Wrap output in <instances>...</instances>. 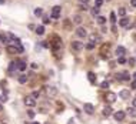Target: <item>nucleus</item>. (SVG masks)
Listing matches in <instances>:
<instances>
[{
	"instance_id": "1",
	"label": "nucleus",
	"mask_w": 136,
	"mask_h": 124,
	"mask_svg": "<svg viewBox=\"0 0 136 124\" xmlns=\"http://www.w3.org/2000/svg\"><path fill=\"white\" fill-rule=\"evenodd\" d=\"M60 10H62V7H60V6H55V7L52 9V19L57 20V19L60 17Z\"/></svg>"
},
{
	"instance_id": "2",
	"label": "nucleus",
	"mask_w": 136,
	"mask_h": 124,
	"mask_svg": "<svg viewBox=\"0 0 136 124\" xmlns=\"http://www.w3.org/2000/svg\"><path fill=\"white\" fill-rule=\"evenodd\" d=\"M76 36L77 37H80V39H85L86 36H87V31H86V29L85 27H77L76 29Z\"/></svg>"
},
{
	"instance_id": "3",
	"label": "nucleus",
	"mask_w": 136,
	"mask_h": 124,
	"mask_svg": "<svg viewBox=\"0 0 136 124\" xmlns=\"http://www.w3.org/2000/svg\"><path fill=\"white\" fill-rule=\"evenodd\" d=\"M125 116H126V113H125V111H122V110L115 111V114H113V117H115L116 121H123V120H125Z\"/></svg>"
},
{
	"instance_id": "4",
	"label": "nucleus",
	"mask_w": 136,
	"mask_h": 124,
	"mask_svg": "<svg viewBox=\"0 0 136 124\" xmlns=\"http://www.w3.org/2000/svg\"><path fill=\"white\" fill-rule=\"evenodd\" d=\"M7 53L17 54V53H22V50H20V47H17V46H7Z\"/></svg>"
},
{
	"instance_id": "5",
	"label": "nucleus",
	"mask_w": 136,
	"mask_h": 124,
	"mask_svg": "<svg viewBox=\"0 0 136 124\" xmlns=\"http://www.w3.org/2000/svg\"><path fill=\"white\" fill-rule=\"evenodd\" d=\"M72 49L76 50V51H80L83 49V43H82V41H77V40H76V41H72Z\"/></svg>"
},
{
	"instance_id": "6",
	"label": "nucleus",
	"mask_w": 136,
	"mask_h": 124,
	"mask_svg": "<svg viewBox=\"0 0 136 124\" xmlns=\"http://www.w3.org/2000/svg\"><path fill=\"white\" fill-rule=\"evenodd\" d=\"M83 110H85L87 114H93V111H95V107H93V104H89V103H86L85 106H83Z\"/></svg>"
},
{
	"instance_id": "7",
	"label": "nucleus",
	"mask_w": 136,
	"mask_h": 124,
	"mask_svg": "<svg viewBox=\"0 0 136 124\" xmlns=\"http://www.w3.org/2000/svg\"><path fill=\"white\" fill-rule=\"evenodd\" d=\"M24 104H26L27 107H33L34 104H36V100L32 98V97H26V98H24Z\"/></svg>"
},
{
	"instance_id": "8",
	"label": "nucleus",
	"mask_w": 136,
	"mask_h": 124,
	"mask_svg": "<svg viewBox=\"0 0 136 124\" xmlns=\"http://www.w3.org/2000/svg\"><path fill=\"white\" fill-rule=\"evenodd\" d=\"M118 79L128 81V80H131V76H129V73H128V71H123V73H119V74H118Z\"/></svg>"
},
{
	"instance_id": "9",
	"label": "nucleus",
	"mask_w": 136,
	"mask_h": 124,
	"mask_svg": "<svg viewBox=\"0 0 136 124\" xmlns=\"http://www.w3.org/2000/svg\"><path fill=\"white\" fill-rule=\"evenodd\" d=\"M119 96L123 98V100H128V98H131V91L129 90H122L119 93Z\"/></svg>"
},
{
	"instance_id": "10",
	"label": "nucleus",
	"mask_w": 136,
	"mask_h": 124,
	"mask_svg": "<svg viewBox=\"0 0 136 124\" xmlns=\"http://www.w3.org/2000/svg\"><path fill=\"white\" fill-rule=\"evenodd\" d=\"M89 40L93 41V43H100V36H97V34H90V36H89Z\"/></svg>"
},
{
	"instance_id": "11",
	"label": "nucleus",
	"mask_w": 136,
	"mask_h": 124,
	"mask_svg": "<svg viewBox=\"0 0 136 124\" xmlns=\"http://www.w3.org/2000/svg\"><path fill=\"white\" fill-rule=\"evenodd\" d=\"M16 64H17V70H20V71L26 70V67H27V66H26V63H24V62H20V60H19V62H16Z\"/></svg>"
},
{
	"instance_id": "12",
	"label": "nucleus",
	"mask_w": 136,
	"mask_h": 124,
	"mask_svg": "<svg viewBox=\"0 0 136 124\" xmlns=\"http://www.w3.org/2000/svg\"><path fill=\"white\" fill-rule=\"evenodd\" d=\"M125 53H126V49L123 46H119V47L116 49V54H118V56H125Z\"/></svg>"
},
{
	"instance_id": "13",
	"label": "nucleus",
	"mask_w": 136,
	"mask_h": 124,
	"mask_svg": "<svg viewBox=\"0 0 136 124\" xmlns=\"http://www.w3.org/2000/svg\"><path fill=\"white\" fill-rule=\"evenodd\" d=\"M128 23H129V19H128V17H122V19H120V22H119V24L120 26H122V27H126V26H128Z\"/></svg>"
},
{
	"instance_id": "14",
	"label": "nucleus",
	"mask_w": 136,
	"mask_h": 124,
	"mask_svg": "<svg viewBox=\"0 0 136 124\" xmlns=\"http://www.w3.org/2000/svg\"><path fill=\"white\" fill-rule=\"evenodd\" d=\"M110 114H112V107H110V106H106V107L103 108V116L108 117V116H110Z\"/></svg>"
},
{
	"instance_id": "15",
	"label": "nucleus",
	"mask_w": 136,
	"mask_h": 124,
	"mask_svg": "<svg viewBox=\"0 0 136 124\" xmlns=\"http://www.w3.org/2000/svg\"><path fill=\"white\" fill-rule=\"evenodd\" d=\"M36 34H39V36L45 34V26H37L36 27Z\"/></svg>"
},
{
	"instance_id": "16",
	"label": "nucleus",
	"mask_w": 136,
	"mask_h": 124,
	"mask_svg": "<svg viewBox=\"0 0 136 124\" xmlns=\"http://www.w3.org/2000/svg\"><path fill=\"white\" fill-rule=\"evenodd\" d=\"M106 100H108L109 103H113L115 100H116V94H113V93L108 94V96H106Z\"/></svg>"
},
{
	"instance_id": "17",
	"label": "nucleus",
	"mask_w": 136,
	"mask_h": 124,
	"mask_svg": "<svg viewBox=\"0 0 136 124\" xmlns=\"http://www.w3.org/2000/svg\"><path fill=\"white\" fill-rule=\"evenodd\" d=\"M47 93H49V96H55V94H56L57 93V90L56 89H55V87H47Z\"/></svg>"
},
{
	"instance_id": "18",
	"label": "nucleus",
	"mask_w": 136,
	"mask_h": 124,
	"mask_svg": "<svg viewBox=\"0 0 136 124\" xmlns=\"http://www.w3.org/2000/svg\"><path fill=\"white\" fill-rule=\"evenodd\" d=\"M87 79H89L90 83H95V81H96V76H95V73H87Z\"/></svg>"
},
{
	"instance_id": "19",
	"label": "nucleus",
	"mask_w": 136,
	"mask_h": 124,
	"mask_svg": "<svg viewBox=\"0 0 136 124\" xmlns=\"http://www.w3.org/2000/svg\"><path fill=\"white\" fill-rule=\"evenodd\" d=\"M34 16H37V17L43 16V9H42V7H37V9L34 10Z\"/></svg>"
},
{
	"instance_id": "20",
	"label": "nucleus",
	"mask_w": 136,
	"mask_h": 124,
	"mask_svg": "<svg viewBox=\"0 0 136 124\" xmlns=\"http://www.w3.org/2000/svg\"><path fill=\"white\" fill-rule=\"evenodd\" d=\"M73 23H74V24H80V23H82V17H80L79 14L73 16Z\"/></svg>"
},
{
	"instance_id": "21",
	"label": "nucleus",
	"mask_w": 136,
	"mask_h": 124,
	"mask_svg": "<svg viewBox=\"0 0 136 124\" xmlns=\"http://www.w3.org/2000/svg\"><path fill=\"white\" fill-rule=\"evenodd\" d=\"M26 81H27V76H24V74H22V76L19 77V83H20V84H24Z\"/></svg>"
},
{
	"instance_id": "22",
	"label": "nucleus",
	"mask_w": 136,
	"mask_h": 124,
	"mask_svg": "<svg viewBox=\"0 0 136 124\" xmlns=\"http://www.w3.org/2000/svg\"><path fill=\"white\" fill-rule=\"evenodd\" d=\"M16 68H17V64H16V62H11L10 64H9V70H10V71H14Z\"/></svg>"
},
{
	"instance_id": "23",
	"label": "nucleus",
	"mask_w": 136,
	"mask_h": 124,
	"mask_svg": "<svg viewBox=\"0 0 136 124\" xmlns=\"http://www.w3.org/2000/svg\"><path fill=\"white\" fill-rule=\"evenodd\" d=\"M97 23H99V24H105V23H106V17L97 16Z\"/></svg>"
},
{
	"instance_id": "24",
	"label": "nucleus",
	"mask_w": 136,
	"mask_h": 124,
	"mask_svg": "<svg viewBox=\"0 0 136 124\" xmlns=\"http://www.w3.org/2000/svg\"><path fill=\"white\" fill-rule=\"evenodd\" d=\"M86 49H87V50H93V49H95V43H93V41L87 43V44H86Z\"/></svg>"
},
{
	"instance_id": "25",
	"label": "nucleus",
	"mask_w": 136,
	"mask_h": 124,
	"mask_svg": "<svg viewBox=\"0 0 136 124\" xmlns=\"http://www.w3.org/2000/svg\"><path fill=\"white\" fill-rule=\"evenodd\" d=\"M118 63H119V64H125L126 63V59L123 56H119V59H118Z\"/></svg>"
},
{
	"instance_id": "26",
	"label": "nucleus",
	"mask_w": 136,
	"mask_h": 124,
	"mask_svg": "<svg viewBox=\"0 0 136 124\" xmlns=\"http://www.w3.org/2000/svg\"><path fill=\"white\" fill-rule=\"evenodd\" d=\"M110 22H112V24H113V23H116V14H115L113 11L110 13Z\"/></svg>"
},
{
	"instance_id": "27",
	"label": "nucleus",
	"mask_w": 136,
	"mask_h": 124,
	"mask_svg": "<svg viewBox=\"0 0 136 124\" xmlns=\"http://www.w3.org/2000/svg\"><path fill=\"white\" fill-rule=\"evenodd\" d=\"M99 9H100V7H97V6H95V7L92 9V14H95V16H96L97 13H99Z\"/></svg>"
},
{
	"instance_id": "28",
	"label": "nucleus",
	"mask_w": 136,
	"mask_h": 124,
	"mask_svg": "<svg viewBox=\"0 0 136 124\" xmlns=\"http://www.w3.org/2000/svg\"><path fill=\"white\" fill-rule=\"evenodd\" d=\"M119 14H120L122 17L126 14V9H125V7H120V9H119Z\"/></svg>"
},
{
	"instance_id": "29",
	"label": "nucleus",
	"mask_w": 136,
	"mask_h": 124,
	"mask_svg": "<svg viewBox=\"0 0 136 124\" xmlns=\"http://www.w3.org/2000/svg\"><path fill=\"white\" fill-rule=\"evenodd\" d=\"M129 114H131L132 117H136V110H135V107H133V108H129Z\"/></svg>"
},
{
	"instance_id": "30",
	"label": "nucleus",
	"mask_w": 136,
	"mask_h": 124,
	"mask_svg": "<svg viewBox=\"0 0 136 124\" xmlns=\"http://www.w3.org/2000/svg\"><path fill=\"white\" fill-rule=\"evenodd\" d=\"M100 87H102V89H108L109 87V81H103L102 84H100Z\"/></svg>"
},
{
	"instance_id": "31",
	"label": "nucleus",
	"mask_w": 136,
	"mask_h": 124,
	"mask_svg": "<svg viewBox=\"0 0 136 124\" xmlns=\"http://www.w3.org/2000/svg\"><path fill=\"white\" fill-rule=\"evenodd\" d=\"M95 4H96L97 7H102V4H103V0H96V1H95Z\"/></svg>"
},
{
	"instance_id": "32",
	"label": "nucleus",
	"mask_w": 136,
	"mask_h": 124,
	"mask_svg": "<svg viewBox=\"0 0 136 124\" xmlns=\"http://www.w3.org/2000/svg\"><path fill=\"white\" fill-rule=\"evenodd\" d=\"M40 46H42V47H45V49H47V47H49V43H47V41H42Z\"/></svg>"
},
{
	"instance_id": "33",
	"label": "nucleus",
	"mask_w": 136,
	"mask_h": 124,
	"mask_svg": "<svg viewBox=\"0 0 136 124\" xmlns=\"http://www.w3.org/2000/svg\"><path fill=\"white\" fill-rule=\"evenodd\" d=\"M27 114H29V117H30V119H33V117H34V111H32V110H29Z\"/></svg>"
},
{
	"instance_id": "34",
	"label": "nucleus",
	"mask_w": 136,
	"mask_h": 124,
	"mask_svg": "<svg viewBox=\"0 0 136 124\" xmlns=\"http://www.w3.org/2000/svg\"><path fill=\"white\" fill-rule=\"evenodd\" d=\"M50 22V20H49V19H47V17H43V23H45V24H47V23Z\"/></svg>"
},
{
	"instance_id": "35",
	"label": "nucleus",
	"mask_w": 136,
	"mask_h": 124,
	"mask_svg": "<svg viewBox=\"0 0 136 124\" xmlns=\"http://www.w3.org/2000/svg\"><path fill=\"white\" fill-rule=\"evenodd\" d=\"M132 106H133V107H136V97L132 100Z\"/></svg>"
},
{
	"instance_id": "36",
	"label": "nucleus",
	"mask_w": 136,
	"mask_h": 124,
	"mask_svg": "<svg viewBox=\"0 0 136 124\" xmlns=\"http://www.w3.org/2000/svg\"><path fill=\"white\" fill-rule=\"evenodd\" d=\"M82 4H86V3H89V0H79Z\"/></svg>"
},
{
	"instance_id": "37",
	"label": "nucleus",
	"mask_w": 136,
	"mask_h": 124,
	"mask_svg": "<svg viewBox=\"0 0 136 124\" xmlns=\"http://www.w3.org/2000/svg\"><path fill=\"white\" fill-rule=\"evenodd\" d=\"M132 89H136V79L133 80V83H132Z\"/></svg>"
},
{
	"instance_id": "38",
	"label": "nucleus",
	"mask_w": 136,
	"mask_h": 124,
	"mask_svg": "<svg viewBox=\"0 0 136 124\" xmlns=\"http://www.w3.org/2000/svg\"><path fill=\"white\" fill-rule=\"evenodd\" d=\"M33 97H34V98H37V97H39V93H37V91H34V93H33Z\"/></svg>"
},
{
	"instance_id": "39",
	"label": "nucleus",
	"mask_w": 136,
	"mask_h": 124,
	"mask_svg": "<svg viewBox=\"0 0 136 124\" xmlns=\"http://www.w3.org/2000/svg\"><path fill=\"white\" fill-rule=\"evenodd\" d=\"M29 29H30V30H33V29H36V26H34V24H29Z\"/></svg>"
},
{
	"instance_id": "40",
	"label": "nucleus",
	"mask_w": 136,
	"mask_h": 124,
	"mask_svg": "<svg viewBox=\"0 0 136 124\" xmlns=\"http://www.w3.org/2000/svg\"><path fill=\"white\" fill-rule=\"evenodd\" d=\"M129 63H131V66H133V64H135V59H131V60H129Z\"/></svg>"
},
{
	"instance_id": "41",
	"label": "nucleus",
	"mask_w": 136,
	"mask_h": 124,
	"mask_svg": "<svg viewBox=\"0 0 136 124\" xmlns=\"http://www.w3.org/2000/svg\"><path fill=\"white\" fill-rule=\"evenodd\" d=\"M131 4H132V6H135V7H136V0H131Z\"/></svg>"
},
{
	"instance_id": "42",
	"label": "nucleus",
	"mask_w": 136,
	"mask_h": 124,
	"mask_svg": "<svg viewBox=\"0 0 136 124\" xmlns=\"http://www.w3.org/2000/svg\"><path fill=\"white\" fill-rule=\"evenodd\" d=\"M4 3V0H0V4H3Z\"/></svg>"
},
{
	"instance_id": "43",
	"label": "nucleus",
	"mask_w": 136,
	"mask_h": 124,
	"mask_svg": "<svg viewBox=\"0 0 136 124\" xmlns=\"http://www.w3.org/2000/svg\"><path fill=\"white\" fill-rule=\"evenodd\" d=\"M1 110H3V106H1V104H0V111H1Z\"/></svg>"
},
{
	"instance_id": "44",
	"label": "nucleus",
	"mask_w": 136,
	"mask_h": 124,
	"mask_svg": "<svg viewBox=\"0 0 136 124\" xmlns=\"http://www.w3.org/2000/svg\"><path fill=\"white\" fill-rule=\"evenodd\" d=\"M133 77H135V79H136V73H135V74H133Z\"/></svg>"
},
{
	"instance_id": "45",
	"label": "nucleus",
	"mask_w": 136,
	"mask_h": 124,
	"mask_svg": "<svg viewBox=\"0 0 136 124\" xmlns=\"http://www.w3.org/2000/svg\"><path fill=\"white\" fill-rule=\"evenodd\" d=\"M32 124H39V123H32Z\"/></svg>"
},
{
	"instance_id": "46",
	"label": "nucleus",
	"mask_w": 136,
	"mask_h": 124,
	"mask_svg": "<svg viewBox=\"0 0 136 124\" xmlns=\"http://www.w3.org/2000/svg\"><path fill=\"white\" fill-rule=\"evenodd\" d=\"M1 39H3V37H1V36H0V40H1Z\"/></svg>"
}]
</instances>
